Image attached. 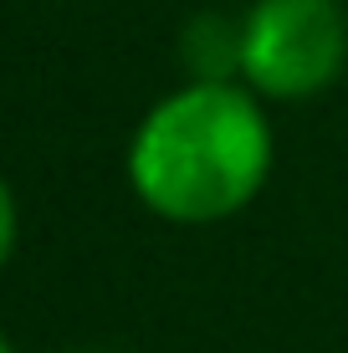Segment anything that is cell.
<instances>
[{
	"label": "cell",
	"instance_id": "cell-3",
	"mask_svg": "<svg viewBox=\"0 0 348 353\" xmlns=\"http://www.w3.org/2000/svg\"><path fill=\"white\" fill-rule=\"evenodd\" d=\"M185 67L195 82H231L241 72V26L221 16H205L185 31Z\"/></svg>",
	"mask_w": 348,
	"mask_h": 353
},
{
	"label": "cell",
	"instance_id": "cell-1",
	"mask_svg": "<svg viewBox=\"0 0 348 353\" xmlns=\"http://www.w3.org/2000/svg\"><path fill=\"white\" fill-rule=\"evenodd\" d=\"M272 128L236 82H190L164 97L134 133L128 179L149 210L170 221H225L261 190Z\"/></svg>",
	"mask_w": 348,
	"mask_h": 353
},
{
	"label": "cell",
	"instance_id": "cell-2",
	"mask_svg": "<svg viewBox=\"0 0 348 353\" xmlns=\"http://www.w3.org/2000/svg\"><path fill=\"white\" fill-rule=\"evenodd\" d=\"M338 0H256L241 21V77L267 97H313L343 72Z\"/></svg>",
	"mask_w": 348,
	"mask_h": 353
},
{
	"label": "cell",
	"instance_id": "cell-5",
	"mask_svg": "<svg viewBox=\"0 0 348 353\" xmlns=\"http://www.w3.org/2000/svg\"><path fill=\"white\" fill-rule=\"evenodd\" d=\"M0 353H16V348H10V343H6V338H0Z\"/></svg>",
	"mask_w": 348,
	"mask_h": 353
},
{
	"label": "cell",
	"instance_id": "cell-4",
	"mask_svg": "<svg viewBox=\"0 0 348 353\" xmlns=\"http://www.w3.org/2000/svg\"><path fill=\"white\" fill-rule=\"evenodd\" d=\"M16 251V200H10V185L0 179V266Z\"/></svg>",
	"mask_w": 348,
	"mask_h": 353
}]
</instances>
